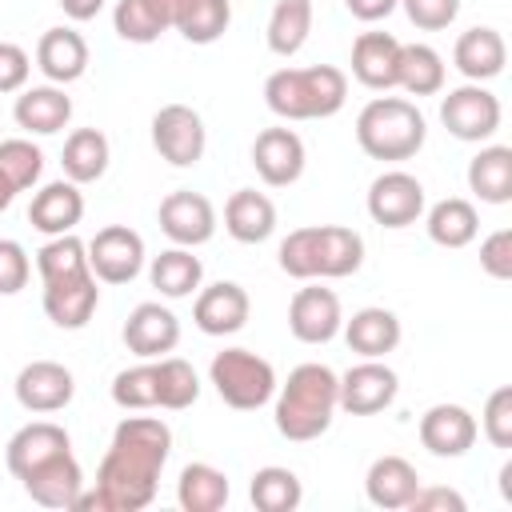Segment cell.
<instances>
[{
	"instance_id": "f5cc1de1",
	"label": "cell",
	"mask_w": 512,
	"mask_h": 512,
	"mask_svg": "<svg viewBox=\"0 0 512 512\" xmlns=\"http://www.w3.org/2000/svg\"><path fill=\"white\" fill-rule=\"evenodd\" d=\"M148 4H152V12L160 16V24H164V28H176V16H180L184 0H148Z\"/></svg>"
},
{
	"instance_id": "d4e9b609",
	"label": "cell",
	"mask_w": 512,
	"mask_h": 512,
	"mask_svg": "<svg viewBox=\"0 0 512 512\" xmlns=\"http://www.w3.org/2000/svg\"><path fill=\"white\" fill-rule=\"evenodd\" d=\"M16 124L28 136H52L72 120V96L60 84H36V88H20L16 108H12Z\"/></svg>"
},
{
	"instance_id": "f1b7e54d",
	"label": "cell",
	"mask_w": 512,
	"mask_h": 512,
	"mask_svg": "<svg viewBox=\"0 0 512 512\" xmlns=\"http://www.w3.org/2000/svg\"><path fill=\"white\" fill-rule=\"evenodd\" d=\"M224 228L240 244H264L276 232V204L256 188H236L224 204Z\"/></svg>"
},
{
	"instance_id": "681fc988",
	"label": "cell",
	"mask_w": 512,
	"mask_h": 512,
	"mask_svg": "<svg viewBox=\"0 0 512 512\" xmlns=\"http://www.w3.org/2000/svg\"><path fill=\"white\" fill-rule=\"evenodd\" d=\"M408 508H412V512H464V508H468V500H464L456 488H444V484L424 488V484H420Z\"/></svg>"
},
{
	"instance_id": "f6af8a7d",
	"label": "cell",
	"mask_w": 512,
	"mask_h": 512,
	"mask_svg": "<svg viewBox=\"0 0 512 512\" xmlns=\"http://www.w3.org/2000/svg\"><path fill=\"white\" fill-rule=\"evenodd\" d=\"M400 8L420 32H444L460 16V0H400Z\"/></svg>"
},
{
	"instance_id": "7a4b0ae2",
	"label": "cell",
	"mask_w": 512,
	"mask_h": 512,
	"mask_svg": "<svg viewBox=\"0 0 512 512\" xmlns=\"http://www.w3.org/2000/svg\"><path fill=\"white\" fill-rule=\"evenodd\" d=\"M340 408V376L328 364H296L284 384H276V432L284 440H316L332 428Z\"/></svg>"
},
{
	"instance_id": "d6986e66",
	"label": "cell",
	"mask_w": 512,
	"mask_h": 512,
	"mask_svg": "<svg viewBox=\"0 0 512 512\" xmlns=\"http://www.w3.org/2000/svg\"><path fill=\"white\" fill-rule=\"evenodd\" d=\"M64 452H72L68 432L60 424H52V420H32V424L12 432L8 448H4V460H8V472L20 480L32 468H40V464H48V460H56Z\"/></svg>"
},
{
	"instance_id": "d590c367",
	"label": "cell",
	"mask_w": 512,
	"mask_h": 512,
	"mask_svg": "<svg viewBox=\"0 0 512 512\" xmlns=\"http://www.w3.org/2000/svg\"><path fill=\"white\" fill-rule=\"evenodd\" d=\"M308 32H312V0H276L264 32L268 48L288 60L308 44Z\"/></svg>"
},
{
	"instance_id": "8992f818",
	"label": "cell",
	"mask_w": 512,
	"mask_h": 512,
	"mask_svg": "<svg viewBox=\"0 0 512 512\" xmlns=\"http://www.w3.org/2000/svg\"><path fill=\"white\" fill-rule=\"evenodd\" d=\"M216 396L236 412H256L276 396V368L252 348H224L208 364Z\"/></svg>"
},
{
	"instance_id": "7dc6e473",
	"label": "cell",
	"mask_w": 512,
	"mask_h": 512,
	"mask_svg": "<svg viewBox=\"0 0 512 512\" xmlns=\"http://www.w3.org/2000/svg\"><path fill=\"white\" fill-rule=\"evenodd\" d=\"M480 268L492 280H512V228H496L480 240Z\"/></svg>"
},
{
	"instance_id": "52a82bcc",
	"label": "cell",
	"mask_w": 512,
	"mask_h": 512,
	"mask_svg": "<svg viewBox=\"0 0 512 512\" xmlns=\"http://www.w3.org/2000/svg\"><path fill=\"white\" fill-rule=\"evenodd\" d=\"M152 148L160 152V160H168L172 168H192L204 160L208 148V132L196 108L188 104H164L152 116Z\"/></svg>"
},
{
	"instance_id": "8d00e7d4",
	"label": "cell",
	"mask_w": 512,
	"mask_h": 512,
	"mask_svg": "<svg viewBox=\"0 0 512 512\" xmlns=\"http://www.w3.org/2000/svg\"><path fill=\"white\" fill-rule=\"evenodd\" d=\"M408 96H436L444 88V56L432 44H400V80Z\"/></svg>"
},
{
	"instance_id": "ab89813d",
	"label": "cell",
	"mask_w": 512,
	"mask_h": 512,
	"mask_svg": "<svg viewBox=\"0 0 512 512\" xmlns=\"http://www.w3.org/2000/svg\"><path fill=\"white\" fill-rule=\"evenodd\" d=\"M112 400L124 412H144V408H160V376H156V360H144L136 368L116 372L112 380Z\"/></svg>"
},
{
	"instance_id": "f907efd6",
	"label": "cell",
	"mask_w": 512,
	"mask_h": 512,
	"mask_svg": "<svg viewBox=\"0 0 512 512\" xmlns=\"http://www.w3.org/2000/svg\"><path fill=\"white\" fill-rule=\"evenodd\" d=\"M344 4H348V12H352L356 20H364V24L388 20V16L400 8V0H344Z\"/></svg>"
},
{
	"instance_id": "74e56055",
	"label": "cell",
	"mask_w": 512,
	"mask_h": 512,
	"mask_svg": "<svg viewBox=\"0 0 512 512\" xmlns=\"http://www.w3.org/2000/svg\"><path fill=\"white\" fill-rule=\"evenodd\" d=\"M232 24V4L228 0H184L176 16V32L188 44H216Z\"/></svg>"
},
{
	"instance_id": "9a60e30c",
	"label": "cell",
	"mask_w": 512,
	"mask_h": 512,
	"mask_svg": "<svg viewBox=\"0 0 512 512\" xmlns=\"http://www.w3.org/2000/svg\"><path fill=\"white\" fill-rule=\"evenodd\" d=\"M252 300L244 292V284L236 280H216L208 288H196V304H192V320L204 336H232L248 324Z\"/></svg>"
},
{
	"instance_id": "4fadbf2b",
	"label": "cell",
	"mask_w": 512,
	"mask_h": 512,
	"mask_svg": "<svg viewBox=\"0 0 512 512\" xmlns=\"http://www.w3.org/2000/svg\"><path fill=\"white\" fill-rule=\"evenodd\" d=\"M304 140L292 128H264L252 140V168L268 188H288L304 176Z\"/></svg>"
},
{
	"instance_id": "7c38bea8",
	"label": "cell",
	"mask_w": 512,
	"mask_h": 512,
	"mask_svg": "<svg viewBox=\"0 0 512 512\" xmlns=\"http://www.w3.org/2000/svg\"><path fill=\"white\" fill-rule=\"evenodd\" d=\"M400 392L396 372L384 360H360L340 376V408L348 416H376Z\"/></svg>"
},
{
	"instance_id": "816d5d0a",
	"label": "cell",
	"mask_w": 512,
	"mask_h": 512,
	"mask_svg": "<svg viewBox=\"0 0 512 512\" xmlns=\"http://www.w3.org/2000/svg\"><path fill=\"white\" fill-rule=\"evenodd\" d=\"M60 8H64V16L68 20H76V24H84V20H92V16H100V8H104V0H56Z\"/></svg>"
},
{
	"instance_id": "6da1fadb",
	"label": "cell",
	"mask_w": 512,
	"mask_h": 512,
	"mask_svg": "<svg viewBox=\"0 0 512 512\" xmlns=\"http://www.w3.org/2000/svg\"><path fill=\"white\" fill-rule=\"evenodd\" d=\"M172 456V428L160 416H124L96 468V488L76 496L84 512H140L156 500L160 472Z\"/></svg>"
},
{
	"instance_id": "83f0119b",
	"label": "cell",
	"mask_w": 512,
	"mask_h": 512,
	"mask_svg": "<svg viewBox=\"0 0 512 512\" xmlns=\"http://www.w3.org/2000/svg\"><path fill=\"white\" fill-rule=\"evenodd\" d=\"M340 328H344L348 348H352L356 356H364V360H384L388 352H396V344H400V336H404L396 312L376 308V304L352 312V320H344Z\"/></svg>"
},
{
	"instance_id": "836d02e7",
	"label": "cell",
	"mask_w": 512,
	"mask_h": 512,
	"mask_svg": "<svg viewBox=\"0 0 512 512\" xmlns=\"http://www.w3.org/2000/svg\"><path fill=\"white\" fill-rule=\"evenodd\" d=\"M228 492H232L228 476L220 468L204 464V460L188 464L180 472V480H176V504L184 512H220L228 504Z\"/></svg>"
},
{
	"instance_id": "cb8c5ba5",
	"label": "cell",
	"mask_w": 512,
	"mask_h": 512,
	"mask_svg": "<svg viewBox=\"0 0 512 512\" xmlns=\"http://www.w3.org/2000/svg\"><path fill=\"white\" fill-rule=\"evenodd\" d=\"M84 216V196H80V184H72L68 176L64 180H52L44 184L32 204H28V224L44 236H64L80 224Z\"/></svg>"
},
{
	"instance_id": "ba28073f",
	"label": "cell",
	"mask_w": 512,
	"mask_h": 512,
	"mask_svg": "<svg viewBox=\"0 0 512 512\" xmlns=\"http://www.w3.org/2000/svg\"><path fill=\"white\" fill-rule=\"evenodd\" d=\"M500 100L484 88V84H460L452 88L444 100H440V124L456 136V140H468V144H480L488 136H496L500 128Z\"/></svg>"
},
{
	"instance_id": "e0dca14e",
	"label": "cell",
	"mask_w": 512,
	"mask_h": 512,
	"mask_svg": "<svg viewBox=\"0 0 512 512\" xmlns=\"http://www.w3.org/2000/svg\"><path fill=\"white\" fill-rule=\"evenodd\" d=\"M180 344V320L172 308H164L160 300H144L128 312L124 320V348L140 360H156L168 356Z\"/></svg>"
},
{
	"instance_id": "60d3db41",
	"label": "cell",
	"mask_w": 512,
	"mask_h": 512,
	"mask_svg": "<svg viewBox=\"0 0 512 512\" xmlns=\"http://www.w3.org/2000/svg\"><path fill=\"white\" fill-rule=\"evenodd\" d=\"M156 376H160V408L180 412L192 408L200 396V376L188 360L180 356H156Z\"/></svg>"
},
{
	"instance_id": "11a10c76",
	"label": "cell",
	"mask_w": 512,
	"mask_h": 512,
	"mask_svg": "<svg viewBox=\"0 0 512 512\" xmlns=\"http://www.w3.org/2000/svg\"><path fill=\"white\" fill-rule=\"evenodd\" d=\"M12 196H16V188H12V184L4 180V172H0V212H4L8 204H12Z\"/></svg>"
},
{
	"instance_id": "ac0fdd59",
	"label": "cell",
	"mask_w": 512,
	"mask_h": 512,
	"mask_svg": "<svg viewBox=\"0 0 512 512\" xmlns=\"http://www.w3.org/2000/svg\"><path fill=\"white\" fill-rule=\"evenodd\" d=\"M476 436H480V424L464 404H432L420 416V444L440 460L464 456L476 444Z\"/></svg>"
},
{
	"instance_id": "9c48e42d",
	"label": "cell",
	"mask_w": 512,
	"mask_h": 512,
	"mask_svg": "<svg viewBox=\"0 0 512 512\" xmlns=\"http://www.w3.org/2000/svg\"><path fill=\"white\" fill-rule=\"evenodd\" d=\"M368 216L380 224V228H408L424 216V184L404 172V168H392V172H380L372 184H368Z\"/></svg>"
},
{
	"instance_id": "bcb514c9",
	"label": "cell",
	"mask_w": 512,
	"mask_h": 512,
	"mask_svg": "<svg viewBox=\"0 0 512 512\" xmlns=\"http://www.w3.org/2000/svg\"><path fill=\"white\" fill-rule=\"evenodd\" d=\"M32 276V260L24 252V244L16 240H0V296H16Z\"/></svg>"
},
{
	"instance_id": "277c9868",
	"label": "cell",
	"mask_w": 512,
	"mask_h": 512,
	"mask_svg": "<svg viewBox=\"0 0 512 512\" xmlns=\"http://www.w3.org/2000/svg\"><path fill=\"white\" fill-rule=\"evenodd\" d=\"M348 100V76L336 64L276 68L264 80V104L280 120H328Z\"/></svg>"
},
{
	"instance_id": "3957f363",
	"label": "cell",
	"mask_w": 512,
	"mask_h": 512,
	"mask_svg": "<svg viewBox=\"0 0 512 512\" xmlns=\"http://www.w3.org/2000/svg\"><path fill=\"white\" fill-rule=\"evenodd\" d=\"M276 256L292 280H340L364 264V240L344 224H308L292 228Z\"/></svg>"
},
{
	"instance_id": "2e32d148",
	"label": "cell",
	"mask_w": 512,
	"mask_h": 512,
	"mask_svg": "<svg viewBox=\"0 0 512 512\" xmlns=\"http://www.w3.org/2000/svg\"><path fill=\"white\" fill-rule=\"evenodd\" d=\"M340 324H344V312H340V296L332 288L308 284L288 304V332L300 344H328L340 332Z\"/></svg>"
},
{
	"instance_id": "ffe728a7",
	"label": "cell",
	"mask_w": 512,
	"mask_h": 512,
	"mask_svg": "<svg viewBox=\"0 0 512 512\" xmlns=\"http://www.w3.org/2000/svg\"><path fill=\"white\" fill-rule=\"evenodd\" d=\"M352 76L372 92L396 88V80H400V40L392 32H360L352 40Z\"/></svg>"
},
{
	"instance_id": "1f68e13d",
	"label": "cell",
	"mask_w": 512,
	"mask_h": 512,
	"mask_svg": "<svg viewBox=\"0 0 512 512\" xmlns=\"http://www.w3.org/2000/svg\"><path fill=\"white\" fill-rule=\"evenodd\" d=\"M468 188L484 204H508L512 200V148L488 144L468 160Z\"/></svg>"
},
{
	"instance_id": "7bdbcfd3",
	"label": "cell",
	"mask_w": 512,
	"mask_h": 512,
	"mask_svg": "<svg viewBox=\"0 0 512 512\" xmlns=\"http://www.w3.org/2000/svg\"><path fill=\"white\" fill-rule=\"evenodd\" d=\"M112 28H116V36L128 40V44H152V40H160V36L168 32V28L160 24V16L152 12L148 0H116V8H112Z\"/></svg>"
},
{
	"instance_id": "8fae6325",
	"label": "cell",
	"mask_w": 512,
	"mask_h": 512,
	"mask_svg": "<svg viewBox=\"0 0 512 512\" xmlns=\"http://www.w3.org/2000/svg\"><path fill=\"white\" fill-rule=\"evenodd\" d=\"M160 232L180 248H200L216 232V208L208 196L180 188L160 200Z\"/></svg>"
},
{
	"instance_id": "5b68a950",
	"label": "cell",
	"mask_w": 512,
	"mask_h": 512,
	"mask_svg": "<svg viewBox=\"0 0 512 512\" xmlns=\"http://www.w3.org/2000/svg\"><path fill=\"white\" fill-rule=\"evenodd\" d=\"M424 112L404 96H376L356 116V144L372 160H412L424 148Z\"/></svg>"
},
{
	"instance_id": "603a6c76",
	"label": "cell",
	"mask_w": 512,
	"mask_h": 512,
	"mask_svg": "<svg viewBox=\"0 0 512 512\" xmlns=\"http://www.w3.org/2000/svg\"><path fill=\"white\" fill-rule=\"evenodd\" d=\"M24 492L40 504V508H76V496L84 492V472H80V460L72 452L32 468L28 476H20Z\"/></svg>"
},
{
	"instance_id": "f35d334b",
	"label": "cell",
	"mask_w": 512,
	"mask_h": 512,
	"mask_svg": "<svg viewBox=\"0 0 512 512\" xmlns=\"http://www.w3.org/2000/svg\"><path fill=\"white\" fill-rule=\"evenodd\" d=\"M36 272H40V284H52V280H68V276H84V272H92V268H88V244L76 240L72 232H64V236H48V244L36 252Z\"/></svg>"
},
{
	"instance_id": "db71d44e",
	"label": "cell",
	"mask_w": 512,
	"mask_h": 512,
	"mask_svg": "<svg viewBox=\"0 0 512 512\" xmlns=\"http://www.w3.org/2000/svg\"><path fill=\"white\" fill-rule=\"evenodd\" d=\"M500 492H504V500L512 504V460L500 468Z\"/></svg>"
},
{
	"instance_id": "44dd1931",
	"label": "cell",
	"mask_w": 512,
	"mask_h": 512,
	"mask_svg": "<svg viewBox=\"0 0 512 512\" xmlns=\"http://www.w3.org/2000/svg\"><path fill=\"white\" fill-rule=\"evenodd\" d=\"M452 64H456V72H460L464 80H472V84L496 80V76L504 72V64H508V44H504V36H500L496 28L476 24V28L460 32V40H456V48H452Z\"/></svg>"
},
{
	"instance_id": "d6a6232c",
	"label": "cell",
	"mask_w": 512,
	"mask_h": 512,
	"mask_svg": "<svg viewBox=\"0 0 512 512\" xmlns=\"http://www.w3.org/2000/svg\"><path fill=\"white\" fill-rule=\"evenodd\" d=\"M148 276H152V288H156L160 296H168V300H184V296H192V292L200 288V280H204V264H200V256H192V248H180V244H176V248L152 256Z\"/></svg>"
},
{
	"instance_id": "7402d4cb",
	"label": "cell",
	"mask_w": 512,
	"mask_h": 512,
	"mask_svg": "<svg viewBox=\"0 0 512 512\" xmlns=\"http://www.w3.org/2000/svg\"><path fill=\"white\" fill-rule=\"evenodd\" d=\"M96 304H100V288H96V276L92 272L44 284V316L56 328H68V332L84 328L96 316Z\"/></svg>"
},
{
	"instance_id": "484cf974",
	"label": "cell",
	"mask_w": 512,
	"mask_h": 512,
	"mask_svg": "<svg viewBox=\"0 0 512 512\" xmlns=\"http://www.w3.org/2000/svg\"><path fill=\"white\" fill-rule=\"evenodd\" d=\"M36 68L52 80V84H72L88 72V44L76 28H48L36 44Z\"/></svg>"
},
{
	"instance_id": "c3c4849f",
	"label": "cell",
	"mask_w": 512,
	"mask_h": 512,
	"mask_svg": "<svg viewBox=\"0 0 512 512\" xmlns=\"http://www.w3.org/2000/svg\"><path fill=\"white\" fill-rule=\"evenodd\" d=\"M32 76V60L20 44L0 40V92H20Z\"/></svg>"
},
{
	"instance_id": "4316f807",
	"label": "cell",
	"mask_w": 512,
	"mask_h": 512,
	"mask_svg": "<svg viewBox=\"0 0 512 512\" xmlns=\"http://www.w3.org/2000/svg\"><path fill=\"white\" fill-rule=\"evenodd\" d=\"M416 488H420V472H416L404 456H376V460L368 464L364 492H368V500H372L376 508L400 512V508L412 504Z\"/></svg>"
},
{
	"instance_id": "ee69618b",
	"label": "cell",
	"mask_w": 512,
	"mask_h": 512,
	"mask_svg": "<svg viewBox=\"0 0 512 512\" xmlns=\"http://www.w3.org/2000/svg\"><path fill=\"white\" fill-rule=\"evenodd\" d=\"M480 428H484V436H488L496 448H512V388H508V384H500V388L484 400Z\"/></svg>"
},
{
	"instance_id": "f546056e",
	"label": "cell",
	"mask_w": 512,
	"mask_h": 512,
	"mask_svg": "<svg viewBox=\"0 0 512 512\" xmlns=\"http://www.w3.org/2000/svg\"><path fill=\"white\" fill-rule=\"evenodd\" d=\"M424 228H428V240L440 248H468L480 232V212L464 196H444L428 208Z\"/></svg>"
},
{
	"instance_id": "5bb4252c",
	"label": "cell",
	"mask_w": 512,
	"mask_h": 512,
	"mask_svg": "<svg viewBox=\"0 0 512 512\" xmlns=\"http://www.w3.org/2000/svg\"><path fill=\"white\" fill-rule=\"evenodd\" d=\"M12 388H16V404L24 412H40V416L68 408L72 396H76L72 372L64 364H56V360H32V364H24L16 372V384Z\"/></svg>"
},
{
	"instance_id": "b9f144b4",
	"label": "cell",
	"mask_w": 512,
	"mask_h": 512,
	"mask_svg": "<svg viewBox=\"0 0 512 512\" xmlns=\"http://www.w3.org/2000/svg\"><path fill=\"white\" fill-rule=\"evenodd\" d=\"M0 172H4V180H8L16 192H24V188H32V184L40 180V172H44V152H40L32 140H24V136L0 140Z\"/></svg>"
},
{
	"instance_id": "30bf717a",
	"label": "cell",
	"mask_w": 512,
	"mask_h": 512,
	"mask_svg": "<svg viewBox=\"0 0 512 512\" xmlns=\"http://www.w3.org/2000/svg\"><path fill=\"white\" fill-rule=\"evenodd\" d=\"M88 268L104 284H128L144 268V236L128 224H108L88 240Z\"/></svg>"
},
{
	"instance_id": "4dcf8cb0",
	"label": "cell",
	"mask_w": 512,
	"mask_h": 512,
	"mask_svg": "<svg viewBox=\"0 0 512 512\" xmlns=\"http://www.w3.org/2000/svg\"><path fill=\"white\" fill-rule=\"evenodd\" d=\"M108 160H112V148H108V136L100 128H76L64 140V152H60V168L72 184L100 180L108 172Z\"/></svg>"
},
{
	"instance_id": "e575fe53",
	"label": "cell",
	"mask_w": 512,
	"mask_h": 512,
	"mask_svg": "<svg viewBox=\"0 0 512 512\" xmlns=\"http://www.w3.org/2000/svg\"><path fill=\"white\" fill-rule=\"evenodd\" d=\"M248 500H252L256 512H296L300 500H304V484H300V476L292 468L268 464V468L252 472Z\"/></svg>"
}]
</instances>
